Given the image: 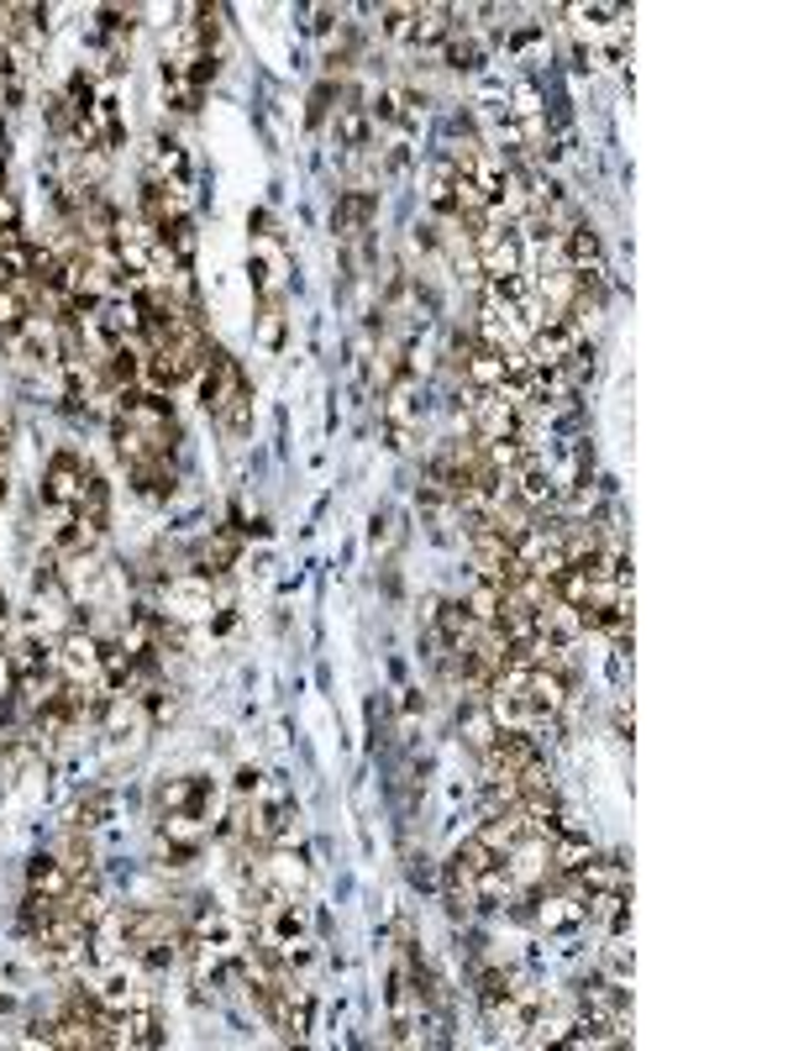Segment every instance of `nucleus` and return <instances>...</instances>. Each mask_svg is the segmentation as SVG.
Returning a JSON list of instances; mask_svg holds the SVG:
<instances>
[{"instance_id":"a878e982","label":"nucleus","mask_w":788,"mask_h":1051,"mask_svg":"<svg viewBox=\"0 0 788 1051\" xmlns=\"http://www.w3.org/2000/svg\"><path fill=\"white\" fill-rule=\"evenodd\" d=\"M405 716H426V694L421 689H405Z\"/></svg>"},{"instance_id":"a211bd4d","label":"nucleus","mask_w":788,"mask_h":1051,"mask_svg":"<svg viewBox=\"0 0 788 1051\" xmlns=\"http://www.w3.org/2000/svg\"><path fill=\"white\" fill-rule=\"evenodd\" d=\"M253 337H258V347H263V353H279V347H284V337H290V316L269 301V305H263V316H258V331H253Z\"/></svg>"},{"instance_id":"6e6552de","label":"nucleus","mask_w":788,"mask_h":1051,"mask_svg":"<svg viewBox=\"0 0 788 1051\" xmlns=\"http://www.w3.org/2000/svg\"><path fill=\"white\" fill-rule=\"evenodd\" d=\"M457 731L468 736V747L473 751H484L489 742H494V716H489V705H484V694H457Z\"/></svg>"},{"instance_id":"ddd939ff","label":"nucleus","mask_w":788,"mask_h":1051,"mask_svg":"<svg viewBox=\"0 0 788 1051\" xmlns=\"http://www.w3.org/2000/svg\"><path fill=\"white\" fill-rule=\"evenodd\" d=\"M163 253H169V264H184L189 269V258L200 253V232H195V216H180V221H169L163 227V242H158Z\"/></svg>"},{"instance_id":"f257e3e1","label":"nucleus","mask_w":788,"mask_h":1051,"mask_svg":"<svg viewBox=\"0 0 788 1051\" xmlns=\"http://www.w3.org/2000/svg\"><path fill=\"white\" fill-rule=\"evenodd\" d=\"M85 474H90V457L79 448H53L48 468H42V505L48 511H79V494H85Z\"/></svg>"},{"instance_id":"20e7f679","label":"nucleus","mask_w":788,"mask_h":1051,"mask_svg":"<svg viewBox=\"0 0 788 1051\" xmlns=\"http://www.w3.org/2000/svg\"><path fill=\"white\" fill-rule=\"evenodd\" d=\"M27 894H42V900H69L74 894V872L63 868L59 852H32L27 857Z\"/></svg>"},{"instance_id":"39448f33","label":"nucleus","mask_w":788,"mask_h":1051,"mask_svg":"<svg viewBox=\"0 0 788 1051\" xmlns=\"http://www.w3.org/2000/svg\"><path fill=\"white\" fill-rule=\"evenodd\" d=\"M263 872H269V883L284 894V900H300L305 889H310V863H305L300 852H290V846H273Z\"/></svg>"},{"instance_id":"0eeeda50","label":"nucleus","mask_w":788,"mask_h":1051,"mask_svg":"<svg viewBox=\"0 0 788 1051\" xmlns=\"http://www.w3.org/2000/svg\"><path fill=\"white\" fill-rule=\"evenodd\" d=\"M421 411H426V400H421V390H416V379H394L390 390H384V426L416 431V426H421Z\"/></svg>"},{"instance_id":"7ed1b4c3","label":"nucleus","mask_w":788,"mask_h":1051,"mask_svg":"<svg viewBox=\"0 0 788 1051\" xmlns=\"http://www.w3.org/2000/svg\"><path fill=\"white\" fill-rule=\"evenodd\" d=\"M489 863H500V857H494L484 841L468 831V836H463L453 852H447V863L436 868V883H442V889H468V883H473V878H479Z\"/></svg>"},{"instance_id":"f8f14e48","label":"nucleus","mask_w":788,"mask_h":1051,"mask_svg":"<svg viewBox=\"0 0 788 1051\" xmlns=\"http://www.w3.org/2000/svg\"><path fill=\"white\" fill-rule=\"evenodd\" d=\"M463 604H468V615H473L479 626H489V621L500 615V604H505V584H500V578H468Z\"/></svg>"},{"instance_id":"9b49d317","label":"nucleus","mask_w":788,"mask_h":1051,"mask_svg":"<svg viewBox=\"0 0 788 1051\" xmlns=\"http://www.w3.org/2000/svg\"><path fill=\"white\" fill-rule=\"evenodd\" d=\"M111 815H116V794L100 783V789H85V794H79V805L69 810V826H74V831H95V826H106Z\"/></svg>"},{"instance_id":"4468645a","label":"nucleus","mask_w":788,"mask_h":1051,"mask_svg":"<svg viewBox=\"0 0 788 1051\" xmlns=\"http://www.w3.org/2000/svg\"><path fill=\"white\" fill-rule=\"evenodd\" d=\"M27 321H32V301L22 295V290H11V284H5V290H0V342H11L16 331L27 327Z\"/></svg>"},{"instance_id":"2eb2a0df","label":"nucleus","mask_w":788,"mask_h":1051,"mask_svg":"<svg viewBox=\"0 0 788 1051\" xmlns=\"http://www.w3.org/2000/svg\"><path fill=\"white\" fill-rule=\"evenodd\" d=\"M216 426H221V437L226 442H247L253 437V394H243V400H232L221 416H211Z\"/></svg>"},{"instance_id":"1a4fd4ad","label":"nucleus","mask_w":788,"mask_h":1051,"mask_svg":"<svg viewBox=\"0 0 788 1051\" xmlns=\"http://www.w3.org/2000/svg\"><path fill=\"white\" fill-rule=\"evenodd\" d=\"M546 852H552V872H578L589 857H594V836L574 826V831H563V836L546 841Z\"/></svg>"},{"instance_id":"423d86ee","label":"nucleus","mask_w":788,"mask_h":1051,"mask_svg":"<svg viewBox=\"0 0 788 1051\" xmlns=\"http://www.w3.org/2000/svg\"><path fill=\"white\" fill-rule=\"evenodd\" d=\"M453 5H416V22H410V48L416 53H431V48H442L447 37H453Z\"/></svg>"},{"instance_id":"9d476101","label":"nucleus","mask_w":788,"mask_h":1051,"mask_svg":"<svg viewBox=\"0 0 788 1051\" xmlns=\"http://www.w3.org/2000/svg\"><path fill=\"white\" fill-rule=\"evenodd\" d=\"M463 384L473 394H489L505 384V353H494V347H479L473 358L463 363Z\"/></svg>"},{"instance_id":"4be33fe9","label":"nucleus","mask_w":788,"mask_h":1051,"mask_svg":"<svg viewBox=\"0 0 788 1051\" xmlns=\"http://www.w3.org/2000/svg\"><path fill=\"white\" fill-rule=\"evenodd\" d=\"M610 725H615V742H631V731H637V716H631V705H626V699L615 705V716H610Z\"/></svg>"},{"instance_id":"412c9836","label":"nucleus","mask_w":788,"mask_h":1051,"mask_svg":"<svg viewBox=\"0 0 788 1051\" xmlns=\"http://www.w3.org/2000/svg\"><path fill=\"white\" fill-rule=\"evenodd\" d=\"M410 883L416 889H436V863L426 852H410Z\"/></svg>"},{"instance_id":"dca6fc26","label":"nucleus","mask_w":788,"mask_h":1051,"mask_svg":"<svg viewBox=\"0 0 788 1051\" xmlns=\"http://www.w3.org/2000/svg\"><path fill=\"white\" fill-rule=\"evenodd\" d=\"M594 967L605 973L610 983L631 989V946H626V941H610V936H605V946H600V962H594Z\"/></svg>"},{"instance_id":"5701e85b","label":"nucleus","mask_w":788,"mask_h":1051,"mask_svg":"<svg viewBox=\"0 0 788 1051\" xmlns=\"http://www.w3.org/2000/svg\"><path fill=\"white\" fill-rule=\"evenodd\" d=\"M16 684H22V673H16L11 658L0 652V705H5V699H16Z\"/></svg>"},{"instance_id":"f03ea898","label":"nucleus","mask_w":788,"mask_h":1051,"mask_svg":"<svg viewBox=\"0 0 788 1051\" xmlns=\"http://www.w3.org/2000/svg\"><path fill=\"white\" fill-rule=\"evenodd\" d=\"M373 221H379V195H373L368 184H347L332 206L336 242H353V237H364V232H373Z\"/></svg>"},{"instance_id":"b1692460","label":"nucleus","mask_w":788,"mask_h":1051,"mask_svg":"<svg viewBox=\"0 0 788 1051\" xmlns=\"http://www.w3.org/2000/svg\"><path fill=\"white\" fill-rule=\"evenodd\" d=\"M436 610H442V595H421V604H416L421 626H431V621H436Z\"/></svg>"},{"instance_id":"f3484780","label":"nucleus","mask_w":788,"mask_h":1051,"mask_svg":"<svg viewBox=\"0 0 788 1051\" xmlns=\"http://www.w3.org/2000/svg\"><path fill=\"white\" fill-rule=\"evenodd\" d=\"M510 117L516 121H537V117H546V90L537 85V80H520L516 90H510V106H505Z\"/></svg>"},{"instance_id":"6ab92c4d","label":"nucleus","mask_w":788,"mask_h":1051,"mask_svg":"<svg viewBox=\"0 0 788 1051\" xmlns=\"http://www.w3.org/2000/svg\"><path fill=\"white\" fill-rule=\"evenodd\" d=\"M410 22H416V5H379V37H410Z\"/></svg>"},{"instance_id":"aec40b11","label":"nucleus","mask_w":788,"mask_h":1051,"mask_svg":"<svg viewBox=\"0 0 788 1051\" xmlns=\"http://www.w3.org/2000/svg\"><path fill=\"white\" fill-rule=\"evenodd\" d=\"M258 794H263V768L243 762V768L232 773V799H258Z\"/></svg>"},{"instance_id":"393cba45","label":"nucleus","mask_w":788,"mask_h":1051,"mask_svg":"<svg viewBox=\"0 0 788 1051\" xmlns=\"http://www.w3.org/2000/svg\"><path fill=\"white\" fill-rule=\"evenodd\" d=\"M384 448H390V452H405V448H410V431H399V426H384Z\"/></svg>"}]
</instances>
